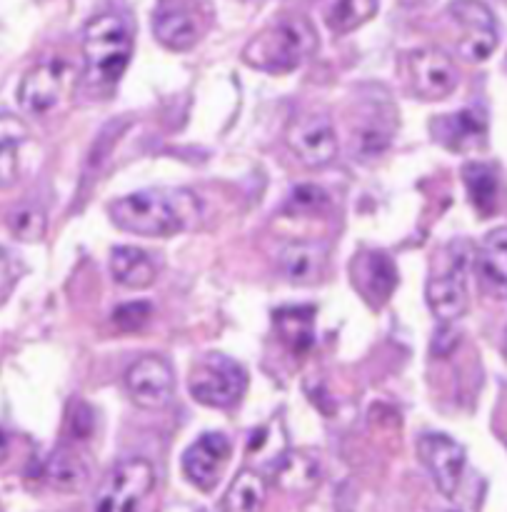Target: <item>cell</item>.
<instances>
[{
	"label": "cell",
	"mask_w": 507,
	"mask_h": 512,
	"mask_svg": "<svg viewBox=\"0 0 507 512\" xmlns=\"http://www.w3.org/2000/svg\"><path fill=\"white\" fill-rule=\"evenodd\" d=\"M110 220L118 228L148 238H165L190 228L200 203L190 190H143L110 203Z\"/></svg>",
	"instance_id": "obj_1"
},
{
	"label": "cell",
	"mask_w": 507,
	"mask_h": 512,
	"mask_svg": "<svg viewBox=\"0 0 507 512\" xmlns=\"http://www.w3.org/2000/svg\"><path fill=\"white\" fill-rule=\"evenodd\" d=\"M318 50V33L305 18H285L265 33L255 35L243 58L268 73H288Z\"/></svg>",
	"instance_id": "obj_2"
},
{
	"label": "cell",
	"mask_w": 507,
	"mask_h": 512,
	"mask_svg": "<svg viewBox=\"0 0 507 512\" xmlns=\"http://www.w3.org/2000/svg\"><path fill=\"white\" fill-rule=\"evenodd\" d=\"M83 55L90 80L113 85L133 55V28L115 13L98 15L83 30Z\"/></svg>",
	"instance_id": "obj_3"
},
{
	"label": "cell",
	"mask_w": 507,
	"mask_h": 512,
	"mask_svg": "<svg viewBox=\"0 0 507 512\" xmlns=\"http://www.w3.org/2000/svg\"><path fill=\"white\" fill-rule=\"evenodd\" d=\"M155 488V470L148 460L130 458L115 465L95 495V512H143Z\"/></svg>",
	"instance_id": "obj_4"
},
{
	"label": "cell",
	"mask_w": 507,
	"mask_h": 512,
	"mask_svg": "<svg viewBox=\"0 0 507 512\" xmlns=\"http://www.w3.org/2000/svg\"><path fill=\"white\" fill-rule=\"evenodd\" d=\"M245 385L248 378L243 365L228 355L210 353L193 368L188 388L190 395L208 408H233L243 398Z\"/></svg>",
	"instance_id": "obj_5"
},
{
	"label": "cell",
	"mask_w": 507,
	"mask_h": 512,
	"mask_svg": "<svg viewBox=\"0 0 507 512\" xmlns=\"http://www.w3.org/2000/svg\"><path fill=\"white\" fill-rule=\"evenodd\" d=\"M70 80H73V68H70L68 60L58 58V55L40 60L25 73L23 83H20V108L28 115L50 113L68 93Z\"/></svg>",
	"instance_id": "obj_6"
},
{
	"label": "cell",
	"mask_w": 507,
	"mask_h": 512,
	"mask_svg": "<svg viewBox=\"0 0 507 512\" xmlns=\"http://www.w3.org/2000/svg\"><path fill=\"white\" fill-rule=\"evenodd\" d=\"M125 390L140 408H165L175 390V378L168 360H163L160 355H145V358L135 360L125 373Z\"/></svg>",
	"instance_id": "obj_7"
},
{
	"label": "cell",
	"mask_w": 507,
	"mask_h": 512,
	"mask_svg": "<svg viewBox=\"0 0 507 512\" xmlns=\"http://www.w3.org/2000/svg\"><path fill=\"white\" fill-rule=\"evenodd\" d=\"M405 70L418 98L440 100L448 98L458 88V68L443 50L428 48L410 53L405 60Z\"/></svg>",
	"instance_id": "obj_8"
},
{
	"label": "cell",
	"mask_w": 507,
	"mask_h": 512,
	"mask_svg": "<svg viewBox=\"0 0 507 512\" xmlns=\"http://www.w3.org/2000/svg\"><path fill=\"white\" fill-rule=\"evenodd\" d=\"M465 268H468V243L463 245V253L453 255V263H450L448 270L428 280V290H425L428 305L443 325L455 323L468 310Z\"/></svg>",
	"instance_id": "obj_9"
},
{
	"label": "cell",
	"mask_w": 507,
	"mask_h": 512,
	"mask_svg": "<svg viewBox=\"0 0 507 512\" xmlns=\"http://www.w3.org/2000/svg\"><path fill=\"white\" fill-rule=\"evenodd\" d=\"M450 13L465 30V38L460 40V53L473 63L490 58L498 45V23H495L493 10L480 0H455L450 5Z\"/></svg>",
	"instance_id": "obj_10"
},
{
	"label": "cell",
	"mask_w": 507,
	"mask_h": 512,
	"mask_svg": "<svg viewBox=\"0 0 507 512\" xmlns=\"http://www.w3.org/2000/svg\"><path fill=\"white\" fill-rule=\"evenodd\" d=\"M288 145L310 168L330 165L338 155V138L328 115H303L288 130Z\"/></svg>",
	"instance_id": "obj_11"
},
{
	"label": "cell",
	"mask_w": 507,
	"mask_h": 512,
	"mask_svg": "<svg viewBox=\"0 0 507 512\" xmlns=\"http://www.w3.org/2000/svg\"><path fill=\"white\" fill-rule=\"evenodd\" d=\"M420 460L425 463L428 473L433 475L435 485L443 495L453 498L458 493L460 483H463L465 470V450L463 445L455 443L453 438L440 433L423 435L418 443Z\"/></svg>",
	"instance_id": "obj_12"
},
{
	"label": "cell",
	"mask_w": 507,
	"mask_h": 512,
	"mask_svg": "<svg viewBox=\"0 0 507 512\" xmlns=\"http://www.w3.org/2000/svg\"><path fill=\"white\" fill-rule=\"evenodd\" d=\"M233 445L223 433H205L183 455V473L198 490H213L228 465Z\"/></svg>",
	"instance_id": "obj_13"
},
{
	"label": "cell",
	"mask_w": 507,
	"mask_h": 512,
	"mask_svg": "<svg viewBox=\"0 0 507 512\" xmlns=\"http://www.w3.org/2000/svg\"><path fill=\"white\" fill-rule=\"evenodd\" d=\"M353 280L370 305H383L398 285V268L385 253H360L353 263Z\"/></svg>",
	"instance_id": "obj_14"
},
{
	"label": "cell",
	"mask_w": 507,
	"mask_h": 512,
	"mask_svg": "<svg viewBox=\"0 0 507 512\" xmlns=\"http://www.w3.org/2000/svg\"><path fill=\"white\" fill-rule=\"evenodd\" d=\"M433 133L438 143L450 150H473L485 143V115L480 110H460V113L443 115L433 123Z\"/></svg>",
	"instance_id": "obj_15"
},
{
	"label": "cell",
	"mask_w": 507,
	"mask_h": 512,
	"mask_svg": "<svg viewBox=\"0 0 507 512\" xmlns=\"http://www.w3.org/2000/svg\"><path fill=\"white\" fill-rule=\"evenodd\" d=\"M110 273H113L115 283L140 290L155 283L158 270H155V263L148 253L133 248V245H123V248H115L110 253Z\"/></svg>",
	"instance_id": "obj_16"
},
{
	"label": "cell",
	"mask_w": 507,
	"mask_h": 512,
	"mask_svg": "<svg viewBox=\"0 0 507 512\" xmlns=\"http://www.w3.org/2000/svg\"><path fill=\"white\" fill-rule=\"evenodd\" d=\"M153 30L158 43L170 50H188L198 43V20L183 8H163L158 10L153 20Z\"/></svg>",
	"instance_id": "obj_17"
},
{
	"label": "cell",
	"mask_w": 507,
	"mask_h": 512,
	"mask_svg": "<svg viewBox=\"0 0 507 512\" xmlns=\"http://www.w3.org/2000/svg\"><path fill=\"white\" fill-rule=\"evenodd\" d=\"M325 268V248L315 243H290L280 253V270L293 283H313Z\"/></svg>",
	"instance_id": "obj_18"
},
{
	"label": "cell",
	"mask_w": 507,
	"mask_h": 512,
	"mask_svg": "<svg viewBox=\"0 0 507 512\" xmlns=\"http://www.w3.org/2000/svg\"><path fill=\"white\" fill-rule=\"evenodd\" d=\"M463 180L475 208L483 215H493L500 205L498 173L485 163H468L463 168Z\"/></svg>",
	"instance_id": "obj_19"
},
{
	"label": "cell",
	"mask_w": 507,
	"mask_h": 512,
	"mask_svg": "<svg viewBox=\"0 0 507 512\" xmlns=\"http://www.w3.org/2000/svg\"><path fill=\"white\" fill-rule=\"evenodd\" d=\"M25 125L13 115H0V188L18 183V153L23 145Z\"/></svg>",
	"instance_id": "obj_20"
},
{
	"label": "cell",
	"mask_w": 507,
	"mask_h": 512,
	"mask_svg": "<svg viewBox=\"0 0 507 512\" xmlns=\"http://www.w3.org/2000/svg\"><path fill=\"white\" fill-rule=\"evenodd\" d=\"M480 275L493 288H507V228H498L485 238L478 253Z\"/></svg>",
	"instance_id": "obj_21"
},
{
	"label": "cell",
	"mask_w": 507,
	"mask_h": 512,
	"mask_svg": "<svg viewBox=\"0 0 507 512\" xmlns=\"http://www.w3.org/2000/svg\"><path fill=\"white\" fill-rule=\"evenodd\" d=\"M278 328L295 355L308 353L313 345V308H285L278 313Z\"/></svg>",
	"instance_id": "obj_22"
},
{
	"label": "cell",
	"mask_w": 507,
	"mask_h": 512,
	"mask_svg": "<svg viewBox=\"0 0 507 512\" xmlns=\"http://www.w3.org/2000/svg\"><path fill=\"white\" fill-rule=\"evenodd\" d=\"M265 500V480L255 470H243L230 485L225 510L228 512H258Z\"/></svg>",
	"instance_id": "obj_23"
},
{
	"label": "cell",
	"mask_w": 507,
	"mask_h": 512,
	"mask_svg": "<svg viewBox=\"0 0 507 512\" xmlns=\"http://www.w3.org/2000/svg\"><path fill=\"white\" fill-rule=\"evenodd\" d=\"M48 478L55 488L75 490L88 480V468L73 450H58L48 463Z\"/></svg>",
	"instance_id": "obj_24"
},
{
	"label": "cell",
	"mask_w": 507,
	"mask_h": 512,
	"mask_svg": "<svg viewBox=\"0 0 507 512\" xmlns=\"http://www.w3.org/2000/svg\"><path fill=\"white\" fill-rule=\"evenodd\" d=\"M378 10V0H338L328 15V25L335 33H350L368 23Z\"/></svg>",
	"instance_id": "obj_25"
},
{
	"label": "cell",
	"mask_w": 507,
	"mask_h": 512,
	"mask_svg": "<svg viewBox=\"0 0 507 512\" xmlns=\"http://www.w3.org/2000/svg\"><path fill=\"white\" fill-rule=\"evenodd\" d=\"M320 470L315 460L308 455H288L278 468V485L285 490H308L318 480Z\"/></svg>",
	"instance_id": "obj_26"
},
{
	"label": "cell",
	"mask_w": 507,
	"mask_h": 512,
	"mask_svg": "<svg viewBox=\"0 0 507 512\" xmlns=\"http://www.w3.org/2000/svg\"><path fill=\"white\" fill-rule=\"evenodd\" d=\"M10 230L20 240H40L45 235V213L35 205H20L10 213Z\"/></svg>",
	"instance_id": "obj_27"
},
{
	"label": "cell",
	"mask_w": 507,
	"mask_h": 512,
	"mask_svg": "<svg viewBox=\"0 0 507 512\" xmlns=\"http://www.w3.org/2000/svg\"><path fill=\"white\" fill-rule=\"evenodd\" d=\"M150 315H153V308L148 303H125L120 308L113 310V323L115 328L123 330V333H138L148 325Z\"/></svg>",
	"instance_id": "obj_28"
},
{
	"label": "cell",
	"mask_w": 507,
	"mask_h": 512,
	"mask_svg": "<svg viewBox=\"0 0 507 512\" xmlns=\"http://www.w3.org/2000/svg\"><path fill=\"white\" fill-rule=\"evenodd\" d=\"M325 203V193L318 185H298L293 190V205L298 210H315Z\"/></svg>",
	"instance_id": "obj_29"
},
{
	"label": "cell",
	"mask_w": 507,
	"mask_h": 512,
	"mask_svg": "<svg viewBox=\"0 0 507 512\" xmlns=\"http://www.w3.org/2000/svg\"><path fill=\"white\" fill-rule=\"evenodd\" d=\"M18 263H15L13 255L8 253L5 248H0V300L8 295V290L13 288V283L18 280Z\"/></svg>",
	"instance_id": "obj_30"
},
{
	"label": "cell",
	"mask_w": 507,
	"mask_h": 512,
	"mask_svg": "<svg viewBox=\"0 0 507 512\" xmlns=\"http://www.w3.org/2000/svg\"><path fill=\"white\" fill-rule=\"evenodd\" d=\"M70 425H73L75 438H88V433L93 430V413L88 405H78V410L70 415Z\"/></svg>",
	"instance_id": "obj_31"
},
{
	"label": "cell",
	"mask_w": 507,
	"mask_h": 512,
	"mask_svg": "<svg viewBox=\"0 0 507 512\" xmlns=\"http://www.w3.org/2000/svg\"><path fill=\"white\" fill-rule=\"evenodd\" d=\"M503 353H505V358H507V330H505V335H503Z\"/></svg>",
	"instance_id": "obj_32"
}]
</instances>
